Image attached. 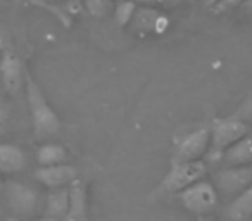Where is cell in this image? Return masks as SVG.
Instances as JSON below:
<instances>
[{"instance_id": "cb8c5ba5", "label": "cell", "mask_w": 252, "mask_h": 221, "mask_svg": "<svg viewBox=\"0 0 252 221\" xmlns=\"http://www.w3.org/2000/svg\"><path fill=\"white\" fill-rule=\"evenodd\" d=\"M4 50H9V36L5 30L0 26V52H4Z\"/></svg>"}, {"instance_id": "2e32d148", "label": "cell", "mask_w": 252, "mask_h": 221, "mask_svg": "<svg viewBox=\"0 0 252 221\" xmlns=\"http://www.w3.org/2000/svg\"><path fill=\"white\" fill-rule=\"evenodd\" d=\"M67 161V151L64 145L56 144V142H45L36 151V162L40 166H52L61 164Z\"/></svg>"}, {"instance_id": "7402d4cb", "label": "cell", "mask_w": 252, "mask_h": 221, "mask_svg": "<svg viewBox=\"0 0 252 221\" xmlns=\"http://www.w3.org/2000/svg\"><path fill=\"white\" fill-rule=\"evenodd\" d=\"M169 25H171V23H169V18L164 14V12H162V14L159 16V19H158V21H156L154 33H158V35H162V33H164V32H168Z\"/></svg>"}, {"instance_id": "52a82bcc", "label": "cell", "mask_w": 252, "mask_h": 221, "mask_svg": "<svg viewBox=\"0 0 252 221\" xmlns=\"http://www.w3.org/2000/svg\"><path fill=\"white\" fill-rule=\"evenodd\" d=\"M207 149H209V128L193 130L178 142L173 162L199 161V159L206 158Z\"/></svg>"}, {"instance_id": "9c48e42d", "label": "cell", "mask_w": 252, "mask_h": 221, "mask_svg": "<svg viewBox=\"0 0 252 221\" xmlns=\"http://www.w3.org/2000/svg\"><path fill=\"white\" fill-rule=\"evenodd\" d=\"M33 176L38 183L52 190L61 189V187H69L78 178V171L74 166L67 164V162H61V164L52 166H40L33 173Z\"/></svg>"}, {"instance_id": "4fadbf2b", "label": "cell", "mask_w": 252, "mask_h": 221, "mask_svg": "<svg viewBox=\"0 0 252 221\" xmlns=\"http://www.w3.org/2000/svg\"><path fill=\"white\" fill-rule=\"evenodd\" d=\"M228 221H252V185L233 195L226 207Z\"/></svg>"}, {"instance_id": "5b68a950", "label": "cell", "mask_w": 252, "mask_h": 221, "mask_svg": "<svg viewBox=\"0 0 252 221\" xmlns=\"http://www.w3.org/2000/svg\"><path fill=\"white\" fill-rule=\"evenodd\" d=\"M5 199L16 216L30 218L36 213L40 202V193L36 189L26 185V183L9 180L5 183Z\"/></svg>"}, {"instance_id": "83f0119b", "label": "cell", "mask_w": 252, "mask_h": 221, "mask_svg": "<svg viewBox=\"0 0 252 221\" xmlns=\"http://www.w3.org/2000/svg\"><path fill=\"white\" fill-rule=\"evenodd\" d=\"M242 9H245V11H252V0H244L240 4Z\"/></svg>"}, {"instance_id": "277c9868", "label": "cell", "mask_w": 252, "mask_h": 221, "mask_svg": "<svg viewBox=\"0 0 252 221\" xmlns=\"http://www.w3.org/2000/svg\"><path fill=\"white\" fill-rule=\"evenodd\" d=\"M207 166L202 159L199 161H182L173 162L171 169L162 180V189L169 193H178L192 183L199 182L206 176Z\"/></svg>"}, {"instance_id": "ffe728a7", "label": "cell", "mask_w": 252, "mask_h": 221, "mask_svg": "<svg viewBox=\"0 0 252 221\" xmlns=\"http://www.w3.org/2000/svg\"><path fill=\"white\" fill-rule=\"evenodd\" d=\"M233 118L244 121V123H252V94L238 105V109L235 111Z\"/></svg>"}, {"instance_id": "6da1fadb", "label": "cell", "mask_w": 252, "mask_h": 221, "mask_svg": "<svg viewBox=\"0 0 252 221\" xmlns=\"http://www.w3.org/2000/svg\"><path fill=\"white\" fill-rule=\"evenodd\" d=\"M25 92L35 137L38 140H47L50 137H56L63 130L61 118L57 116V113L54 111L52 105L49 104L40 85L33 80V76L28 71L25 74Z\"/></svg>"}, {"instance_id": "8992f818", "label": "cell", "mask_w": 252, "mask_h": 221, "mask_svg": "<svg viewBox=\"0 0 252 221\" xmlns=\"http://www.w3.org/2000/svg\"><path fill=\"white\" fill-rule=\"evenodd\" d=\"M214 187L218 193L233 197L249 185H252V164L249 166H223L214 175Z\"/></svg>"}, {"instance_id": "484cf974", "label": "cell", "mask_w": 252, "mask_h": 221, "mask_svg": "<svg viewBox=\"0 0 252 221\" xmlns=\"http://www.w3.org/2000/svg\"><path fill=\"white\" fill-rule=\"evenodd\" d=\"M185 0H162V5H166V7H178V5H182Z\"/></svg>"}, {"instance_id": "9a60e30c", "label": "cell", "mask_w": 252, "mask_h": 221, "mask_svg": "<svg viewBox=\"0 0 252 221\" xmlns=\"http://www.w3.org/2000/svg\"><path fill=\"white\" fill-rule=\"evenodd\" d=\"M162 12L158 11V7H145V5H138L137 11L133 14V19L128 26L135 30L138 33H154L156 21L159 19Z\"/></svg>"}, {"instance_id": "f546056e", "label": "cell", "mask_w": 252, "mask_h": 221, "mask_svg": "<svg viewBox=\"0 0 252 221\" xmlns=\"http://www.w3.org/2000/svg\"><path fill=\"white\" fill-rule=\"evenodd\" d=\"M5 221H21V220H19V218H7V220H5Z\"/></svg>"}, {"instance_id": "d4e9b609", "label": "cell", "mask_w": 252, "mask_h": 221, "mask_svg": "<svg viewBox=\"0 0 252 221\" xmlns=\"http://www.w3.org/2000/svg\"><path fill=\"white\" fill-rule=\"evenodd\" d=\"M137 5H145V7H158L162 5V0H135Z\"/></svg>"}, {"instance_id": "e0dca14e", "label": "cell", "mask_w": 252, "mask_h": 221, "mask_svg": "<svg viewBox=\"0 0 252 221\" xmlns=\"http://www.w3.org/2000/svg\"><path fill=\"white\" fill-rule=\"evenodd\" d=\"M137 7L138 5L135 0H118V2H114V9H112L114 23L118 26H121V28H126L131 23V19H133Z\"/></svg>"}, {"instance_id": "ac0fdd59", "label": "cell", "mask_w": 252, "mask_h": 221, "mask_svg": "<svg viewBox=\"0 0 252 221\" xmlns=\"http://www.w3.org/2000/svg\"><path fill=\"white\" fill-rule=\"evenodd\" d=\"M85 11L95 19H105L112 14L114 0H83Z\"/></svg>"}, {"instance_id": "d6986e66", "label": "cell", "mask_w": 252, "mask_h": 221, "mask_svg": "<svg viewBox=\"0 0 252 221\" xmlns=\"http://www.w3.org/2000/svg\"><path fill=\"white\" fill-rule=\"evenodd\" d=\"M30 4L36 5V7H42L45 9V11H49L50 14H54L57 19H59L61 23H63L66 28H69L71 26V19H69V14H67L66 11H63V9H59L57 5H52L49 4V2H45V0H30Z\"/></svg>"}, {"instance_id": "3957f363", "label": "cell", "mask_w": 252, "mask_h": 221, "mask_svg": "<svg viewBox=\"0 0 252 221\" xmlns=\"http://www.w3.org/2000/svg\"><path fill=\"white\" fill-rule=\"evenodd\" d=\"M178 200L187 211L193 214H207L213 213L218 206V190L211 182L199 180L192 183L190 187L183 189L182 192L176 193Z\"/></svg>"}, {"instance_id": "4316f807", "label": "cell", "mask_w": 252, "mask_h": 221, "mask_svg": "<svg viewBox=\"0 0 252 221\" xmlns=\"http://www.w3.org/2000/svg\"><path fill=\"white\" fill-rule=\"evenodd\" d=\"M220 0H202V4H204V7H207V9H213L214 5L218 4Z\"/></svg>"}, {"instance_id": "f1b7e54d", "label": "cell", "mask_w": 252, "mask_h": 221, "mask_svg": "<svg viewBox=\"0 0 252 221\" xmlns=\"http://www.w3.org/2000/svg\"><path fill=\"white\" fill-rule=\"evenodd\" d=\"M38 221H63V220H59V218H52V216H43L42 220H38Z\"/></svg>"}, {"instance_id": "5bb4252c", "label": "cell", "mask_w": 252, "mask_h": 221, "mask_svg": "<svg viewBox=\"0 0 252 221\" xmlns=\"http://www.w3.org/2000/svg\"><path fill=\"white\" fill-rule=\"evenodd\" d=\"M69 207V189L61 187V189H52V192L45 199V216L59 218L63 220Z\"/></svg>"}, {"instance_id": "7a4b0ae2", "label": "cell", "mask_w": 252, "mask_h": 221, "mask_svg": "<svg viewBox=\"0 0 252 221\" xmlns=\"http://www.w3.org/2000/svg\"><path fill=\"white\" fill-rule=\"evenodd\" d=\"M245 133H249V125L244 121L233 116L228 120H218L209 128V149H207L206 158L213 162H218L223 152Z\"/></svg>"}, {"instance_id": "603a6c76", "label": "cell", "mask_w": 252, "mask_h": 221, "mask_svg": "<svg viewBox=\"0 0 252 221\" xmlns=\"http://www.w3.org/2000/svg\"><path fill=\"white\" fill-rule=\"evenodd\" d=\"M9 113H11V109H9L7 100L4 95H0V125H4L9 120Z\"/></svg>"}, {"instance_id": "8fae6325", "label": "cell", "mask_w": 252, "mask_h": 221, "mask_svg": "<svg viewBox=\"0 0 252 221\" xmlns=\"http://www.w3.org/2000/svg\"><path fill=\"white\" fill-rule=\"evenodd\" d=\"M223 166H249L252 164V135L245 133L223 152L220 159Z\"/></svg>"}, {"instance_id": "30bf717a", "label": "cell", "mask_w": 252, "mask_h": 221, "mask_svg": "<svg viewBox=\"0 0 252 221\" xmlns=\"http://www.w3.org/2000/svg\"><path fill=\"white\" fill-rule=\"evenodd\" d=\"M67 189H69V207L63 221H88V199L85 183L76 178Z\"/></svg>"}, {"instance_id": "7c38bea8", "label": "cell", "mask_w": 252, "mask_h": 221, "mask_svg": "<svg viewBox=\"0 0 252 221\" xmlns=\"http://www.w3.org/2000/svg\"><path fill=\"white\" fill-rule=\"evenodd\" d=\"M26 168V156L18 145L0 144V173L2 175H16Z\"/></svg>"}, {"instance_id": "4dcf8cb0", "label": "cell", "mask_w": 252, "mask_h": 221, "mask_svg": "<svg viewBox=\"0 0 252 221\" xmlns=\"http://www.w3.org/2000/svg\"><path fill=\"white\" fill-rule=\"evenodd\" d=\"M189 2H195V0H189Z\"/></svg>"}, {"instance_id": "44dd1931", "label": "cell", "mask_w": 252, "mask_h": 221, "mask_svg": "<svg viewBox=\"0 0 252 221\" xmlns=\"http://www.w3.org/2000/svg\"><path fill=\"white\" fill-rule=\"evenodd\" d=\"M242 2H244V0H220L211 11L216 12V14H221V12H224V11H230V9L238 7Z\"/></svg>"}, {"instance_id": "ba28073f", "label": "cell", "mask_w": 252, "mask_h": 221, "mask_svg": "<svg viewBox=\"0 0 252 221\" xmlns=\"http://www.w3.org/2000/svg\"><path fill=\"white\" fill-rule=\"evenodd\" d=\"M25 67L19 57L12 50H4L0 59V85L5 88L9 95L19 94L25 88Z\"/></svg>"}]
</instances>
